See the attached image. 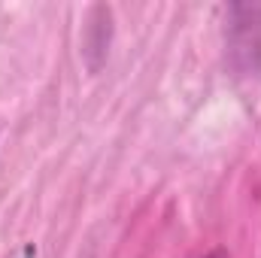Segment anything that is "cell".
<instances>
[{
  "label": "cell",
  "mask_w": 261,
  "mask_h": 258,
  "mask_svg": "<svg viewBox=\"0 0 261 258\" xmlns=\"http://www.w3.org/2000/svg\"><path fill=\"white\" fill-rule=\"evenodd\" d=\"M228 55L240 73H261V6H231L228 9Z\"/></svg>",
  "instance_id": "6da1fadb"
},
{
  "label": "cell",
  "mask_w": 261,
  "mask_h": 258,
  "mask_svg": "<svg viewBox=\"0 0 261 258\" xmlns=\"http://www.w3.org/2000/svg\"><path fill=\"white\" fill-rule=\"evenodd\" d=\"M200 258H228V252L225 249H213V252H206V255H200Z\"/></svg>",
  "instance_id": "7a4b0ae2"
}]
</instances>
